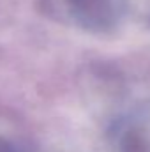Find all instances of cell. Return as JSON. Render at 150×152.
Here are the masks:
<instances>
[{
	"mask_svg": "<svg viewBox=\"0 0 150 152\" xmlns=\"http://www.w3.org/2000/svg\"><path fill=\"white\" fill-rule=\"evenodd\" d=\"M0 152H16V149L12 147V143L5 138L0 136Z\"/></svg>",
	"mask_w": 150,
	"mask_h": 152,
	"instance_id": "cell-1",
	"label": "cell"
}]
</instances>
